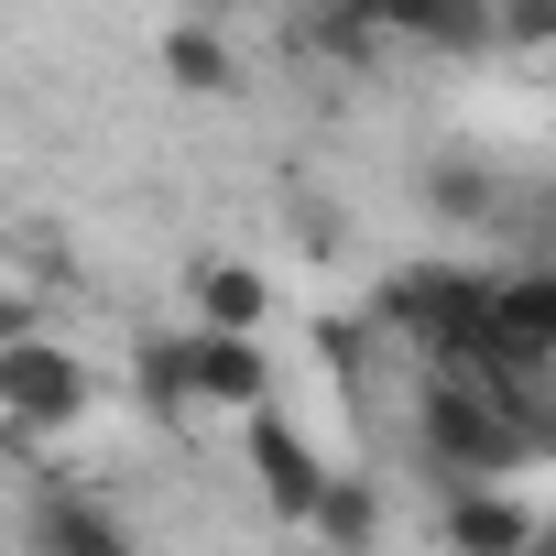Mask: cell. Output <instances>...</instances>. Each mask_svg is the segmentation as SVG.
Wrapping results in <instances>:
<instances>
[{
    "label": "cell",
    "instance_id": "cell-1",
    "mask_svg": "<svg viewBox=\"0 0 556 556\" xmlns=\"http://www.w3.org/2000/svg\"><path fill=\"white\" fill-rule=\"evenodd\" d=\"M415 437H426L437 480H513V469L534 458L523 393H513V382H480V371H447V382L415 404Z\"/></svg>",
    "mask_w": 556,
    "mask_h": 556
},
{
    "label": "cell",
    "instance_id": "cell-2",
    "mask_svg": "<svg viewBox=\"0 0 556 556\" xmlns=\"http://www.w3.org/2000/svg\"><path fill=\"white\" fill-rule=\"evenodd\" d=\"M480 306H491V273L480 262H393L382 295H371V328H393L426 361H458L480 339Z\"/></svg>",
    "mask_w": 556,
    "mask_h": 556
},
{
    "label": "cell",
    "instance_id": "cell-3",
    "mask_svg": "<svg viewBox=\"0 0 556 556\" xmlns=\"http://www.w3.org/2000/svg\"><path fill=\"white\" fill-rule=\"evenodd\" d=\"M447 371H480V382H534L556 371V262H523V273H491V306H480V339L447 361Z\"/></svg>",
    "mask_w": 556,
    "mask_h": 556
},
{
    "label": "cell",
    "instance_id": "cell-4",
    "mask_svg": "<svg viewBox=\"0 0 556 556\" xmlns=\"http://www.w3.org/2000/svg\"><path fill=\"white\" fill-rule=\"evenodd\" d=\"M88 404H99V371H88L66 339L23 328L12 350H0V426H23V437H66V426H88Z\"/></svg>",
    "mask_w": 556,
    "mask_h": 556
},
{
    "label": "cell",
    "instance_id": "cell-5",
    "mask_svg": "<svg viewBox=\"0 0 556 556\" xmlns=\"http://www.w3.org/2000/svg\"><path fill=\"white\" fill-rule=\"evenodd\" d=\"M240 447H251V480H262L273 513H285V523H317V502H328V458L306 447V426H295L285 404H251V415H240Z\"/></svg>",
    "mask_w": 556,
    "mask_h": 556
},
{
    "label": "cell",
    "instance_id": "cell-6",
    "mask_svg": "<svg viewBox=\"0 0 556 556\" xmlns=\"http://www.w3.org/2000/svg\"><path fill=\"white\" fill-rule=\"evenodd\" d=\"M534 502H513V480H447V502H437V545L447 556H523L534 545Z\"/></svg>",
    "mask_w": 556,
    "mask_h": 556
},
{
    "label": "cell",
    "instance_id": "cell-7",
    "mask_svg": "<svg viewBox=\"0 0 556 556\" xmlns=\"http://www.w3.org/2000/svg\"><path fill=\"white\" fill-rule=\"evenodd\" d=\"M197 404H207V415H251V404H273L262 328H197Z\"/></svg>",
    "mask_w": 556,
    "mask_h": 556
},
{
    "label": "cell",
    "instance_id": "cell-8",
    "mask_svg": "<svg viewBox=\"0 0 556 556\" xmlns=\"http://www.w3.org/2000/svg\"><path fill=\"white\" fill-rule=\"evenodd\" d=\"M23 534H34V556H142V545L121 534V513H99V502H77V491H34Z\"/></svg>",
    "mask_w": 556,
    "mask_h": 556
},
{
    "label": "cell",
    "instance_id": "cell-9",
    "mask_svg": "<svg viewBox=\"0 0 556 556\" xmlns=\"http://www.w3.org/2000/svg\"><path fill=\"white\" fill-rule=\"evenodd\" d=\"M131 393H142V415L153 426H197L207 404H197V328H164V339H142V361H131Z\"/></svg>",
    "mask_w": 556,
    "mask_h": 556
},
{
    "label": "cell",
    "instance_id": "cell-10",
    "mask_svg": "<svg viewBox=\"0 0 556 556\" xmlns=\"http://www.w3.org/2000/svg\"><path fill=\"white\" fill-rule=\"evenodd\" d=\"M164 77H175L186 99H229V88H240V55H229L218 12H186V23L164 34Z\"/></svg>",
    "mask_w": 556,
    "mask_h": 556
},
{
    "label": "cell",
    "instance_id": "cell-11",
    "mask_svg": "<svg viewBox=\"0 0 556 556\" xmlns=\"http://www.w3.org/2000/svg\"><path fill=\"white\" fill-rule=\"evenodd\" d=\"M328 556H371L382 545V491L361 480V469H328V502H317V523H306Z\"/></svg>",
    "mask_w": 556,
    "mask_h": 556
},
{
    "label": "cell",
    "instance_id": "cell-12",
    "mask_svg": "<svg viewBox=\"0 0 556 556\" xmlns=\"http://www.w3.org/2000/svg\"><path fill=\"white\" fill-rule=\"evenodd\" d=\"M426 34V0H328V55H371V45H415Z\"/></svg>",
    "mask_w": 556,
    "mask_h": 556
},
{
    "label": "cell",
    "instance_id": "cell-13",
    "mask_svg": "<svg viewBox=\"0 0 556 556\" xmlns=\"http://www.w3.org/2000/svg\"><path fill=\"white\" fill-rule=\"evenodd\" d=\"M186 295H197V328H262V317H273V285H262L251 262H229V251L197 262V285H186Z\"/></svg>",
    "mask_w": 556,
    "mask_h": 556
},
{
    "label": "cell",
    "instance_id": "cell-14",
    "mask_svg": "<svg viewBox=\"0 0 556 556\" xmlns=\"http://www.w3.org/2000/svg\"><path fill=\"white\" fill-rule=\"evenodd\" d=\"M426 207H437L447 229H491V207H502V175H491L480 153H437V164H426Z\"/></svg>",
    "mask_w": 556,
    "mask_h": 556
},
{
    "label": "cell",
    "instance_id": "cell-15",
    "mask_svg": "<svg viewBox=\"0 0 556 556\" xmlns=\"http://www.w3.org/2000/svg\"><path fill=\"white\" fill-rule=\"evenodd\" d=\"M415 55H502V0H426V34H415Z\"/></svg>",
    "mask_w": 556,
    "mask_h": 556
},
{
    "label": "cell",
    "instance_id": "cell-16",
    "mask_svg": "<svg viewBox=\"0 0 556 556\" xmlns=\"http://www.w3.org/2000/svg\"><path fill=\"white\" fill-rule=\"evenodd\" d=\"M502 55H556V0H502Z\"/></svg>",
    "mask_w": 556,
    "mask_h": 556
},
{
    "label": "cell",
    "instance_id": "cell-17",
    "mask_svg": "<svg viewBox=\"0 0 556 556\" xmlns=\"http://www.w3.org/2000/svg\"><path fill=\"white\" fill-rule=\"evenodd\" d=\"M23 328H34V295H23V285H0V350H12Z\"/></svg>",
    "mask_w": 556,
    "mask_h": 556
},
{
    "label": "cell",
    "instance_id": "cell-18",
    "mask_svg": "<svg viewBox=\"0 0 556 556\" xmlns=\"http://www.w3.org/2000/svg\"><path fill=\"white\" fill-rule=\"evenodd\" d=\"M523 556H556V523H534V545H523Z\"/></svg>",
    "mask_w": 556,
    "mask_h": 556
},
{
    "label": "cell",
    "instance_id": "cell-19",
    "mask_svg": "<svg viewBox=\"0 0 556 556\" xmlns=\"http://www.w3.org/2000/svg\"><path fill=\"white\" fill-rule=\"evenodd\" d=\"M175 12H229V0H175Z\"/></svg>",
    "mask_w": 556,
    "mask_h": 556
}]
</instances>
